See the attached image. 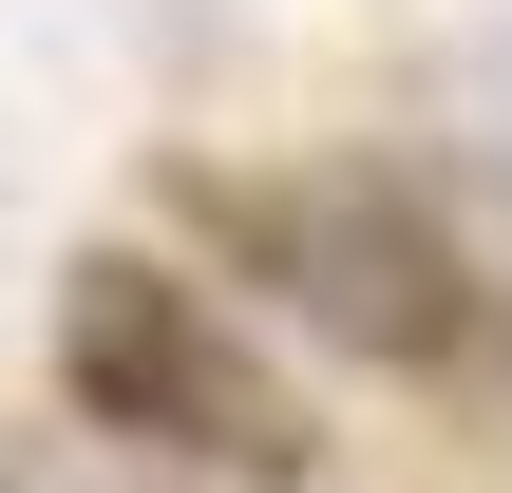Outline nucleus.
<instances>
[{
  "label": "nucleus",
  "instance_id": "nucleus-2",
  "mask_svg": "<svg viewBox=\"0 0 512 493\" xmlns=\"http://www.w3.org/2000/svg\"><path fill=\"white\" fill-rule=\"evenodd\" d=\"M57 380H76V418L133 437V456H209V475H285V456H304V418H285V380L228 342V304L171 285V266H133V247H95V266L57 285Z\"/></svg>",
  "mask_w": 512,
  "mask_h": 493
},
{
  "label": "nucleus",
  "instance_id": "nucleus-1",
  "mask_svg": "<svg viewBox=\"0 0 512 493\" xmlns=\"http://www.w3.org/2000/svg\"><path fill=\"white\" fill-rule=\"evenodd\" d=\"M171 228L228 247L285 323H323L342 361H399V380H456L494 361V247L456 228L437 171L399 152H304V171H171Z\"/></svg>",
  "mask_w": 512,
  "mask_h": 493
}]
</instances>
